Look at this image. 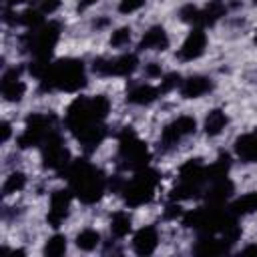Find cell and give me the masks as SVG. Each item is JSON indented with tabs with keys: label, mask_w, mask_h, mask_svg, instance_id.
<instances>
[{
	"label": "cell",
	"mask_w": 257,
	"mask_h": 257,
	"mask_svg": "<svg viewBox=\"0 0 257 257\" xmlns=\"http://www.w3.org/2000/svg\"><path fill=\"white\" fill-rule=\"evenodd\" d=\"M68 189L82 203H96L106 191V177L88 161H74L66 169Z\"/></svg>",
	"instance_id": "cell-1"
},
{
	"label": "cell",
	"mask_w": 257,
	"mask_h": 257,
	"mask_svg": "<svg viewBox=\"0 0 257 257\" xmlns=\"http://www.w3.org/2000/svg\"><path fill=\"white\" fill-rule=\"evenodd\" d=\"M40 80H42V86L48 90L76 92L86 84V70L80 60L64 58L58 62H50L48 70Z\"/></svg>",
	"instance_id": "cell-2"
},
{
	"label": "cell",
	"mask_w": 257,
	"mask_h": 257,
	"mask_svg": "<svg viewBox=\"0 0 257 257\" xmlns=\"http://www.w3.org/2000/svg\"><path fill=\"white\" fill-rule=\"evenodd\" d=\"M159 185V173L145 167L141 171H135L131 181H124L120 187V193L124 197V203L128 207H141L149 203L155 197V189Z\"/></svg>",
	"instance_id": "cell-3"
},
{
	"label": "cell",
	"mask_w": 257,
	"mask_h": 257,
	"mask_svg": "<svg viewBox=\"0 0 257 257\" xmlns=\"http://www.w3.org/2000/svg\"><path fill=\"white\" fill-rule=\"evenodd\" d=\"M118 157L126 171H141L149 165V149L147 145L131 131L128 126L118 135Z\"/></svg>",
	"instance_id": "cell-4"
},
{
	"label": "cell",
	"mask_w": 257,
	"mask_h": 257,
	"mask_svg": "<svg viewBox=\"0 0 257 257\" xmlns=\"http://www.w3.org/2000/svg\"><path fill=\"white\" fill-rule=\"evenodd\" d=\"M42 147V161L48 169H54V171H62L70 165V153L60 137V133L52 131L44 143L40 145Z\"/></svg>",
	"instance_id": "cell-5"
},
{
	"label": "cell",
	"mask_w": 257,
	"mask_h": 257,
	"mask_svg": "<svg viewBox=\"0 0 257 257\" xmlns=\"http://www.w3.org/2000/svg\"><path fill=\"white\" fill-rule=\"evenodd\" d=\"M139 60H137V54L133 52H124V54H118L114 58H98L94 60L92 64V70L100 76H128L135 72Z\"/></svg>",
	"instance_id": "cell-6"
},
{
	"label": "cell",
	"mask_w": 257,
	"mask_h": 257,
	"mask_svg": "<svg viewBox=\"0 0 257 257\" xmlns=\"http://www.w3.org/2000/svg\"><path fill=\"white\" fill-rule=\"evenodd\" d=\"M52 131H54V128H52L50 116H46V114H32V116H28L26 126H24V131H22L20 137H18V145H20L22 149L42 145L44 139H46Z\"/></svg>",
	"instance_id": "cell-7"
},
{
	"label": "cell",
	"mask_w": 257,
	"mask_h": 257,
	"mask_svg": "<svg viewBox=\"0 0 257 257\" xmlns=\"http://www.w3.org/2000/svg\"><path fill=\"white\" fill-rule=\"evenodd\" d=\"M195 128H197V122H195L193 116H187V114L177 116L173 122H169V124L163 128V133H161V143H163L165 149H171V147H175L177 143H181L185 137L193 135Z\"/></svg>",
	"instance_id": "cell-8"
},
{
	"label": "cell",
	"mask_w": 257,
	"mask_h": 257,
	"mask_svg": "<svg viewBox=\"0 0 257 257\" xmlns=\"http://www.w3.org/2000/svg\"><path fill=\"white\" fill-rule=\"evenodd\" d=\"M70 201H72V191L70 189L52 191L50 205H48V223L52 227H60L62 221L68 217V213H70Z\"/></svg>",
	"instance_id": "cell-9"
},
{
	"label": "cell",
	"mask_w": 257,
	"mask_h": 257,
	"mask_svg": "<svg viewBox=\"0 0 257 257\" xmlns=\"http://www.w3.org/2000/svg\"><path fill=\"white\" fill-rule=\"evenodd\" d=\"M205 48H207V34H205V30H203L201 26H193V30H191V32L187 34V38L183 40V44H181L177 56H179L181 60L189 62V60L199 58V56L205 52Z\"/></svg>",
	"instance_id": "cell-10"
},
{
	"label": "cell",
	"mask_w": 257,
	"mask_h": 257,
	"mask_svg": "<svg viewBox=\"0 0 257 257\" xmlns=\"http://www.w3.org/2000/svg\"><path fill=\"white\" fill-rule=\"evenodd\" d=\"M24 90H26V86H24V82L20 80V74H18L16 68L6 70V72L2 74L0 92H2L4 100H8V102H18V100H22Z\"/></svg>",
	"instance_id": "cell-11"
},
{
	"label": "cell",
	"mask_w": 257,
	"mask_h": 257,
	"mask_svg": "<svg viewBox=\"0 0 257 257\" xmlns=\"http://www.w3.org/2000/svg\"><path fill=\"white\" fill-rule=\"evenodd\" d=\"M131 245H133V251L137 255H151V253H155V249L159 245V233H157V229L151 227V225L149 227H141L133 235Z\"/></svg>",
	"instance_id": "cell-12"
},
{
	"label": "cell",
	"mask_w": 257,
	"mask_h": 257,
	"mask_svg": "<svg viewBox=\"0 0 257 257\" xmlns=\"http://www.w3.org/2000/svg\"><path fill=\"white\" fill-rule=\"evenodd\" d=\"M211 88H213L211 78L201 76V74H195V76H189V78H185V80L181 82L179 92H181V96H185V98H199V96L207 94Z\"/></svg>",
	"instance_id": "cell-13"
},
{
	"label": "cell",
	"mask_w": 257,
	"mask_h": 257,
	"mask_svg": "<svg viewBox=\"0 0 257 257\" xmlns=\"http://www.w3.org/2000/svg\"><path fill=\"white\" fill-rule=\"evenodd\" d=\"M167 46H169V34L163 26H151L139 42L141 50H167Z\"/></svg>",
	"instance_id": "cell-14"
},
{
	"label": "cell",
	"mask_w": 257,
	"mask_h": 257,
	"mask_svg": "<svg viewBox=\"0 0 257 257\" xmlns=\"http://www.w3.org/2000/svg\"><path fill=\"white\" fill-rule=\"evenodd\" d=\"M235 155L243 163H257V131L245 133L235 141Z\"/></svg>",
	"instance_id": "cell-15"
},
{
	"label": "cell",
	"mask_w": 257,
	"mask_h": 257,
	"mask_svg": "<svg viewBox=\"0 0 257 257\" xmlns=\"http://www.w3.org/2000/svg\"><path fill=\"white\" fill-rule=\"evenodd\" d=\"M159 94H161L159 86H153V84H149V82H139V84H135V86L128 90L126 100H128L131 104L145 106V104L155 102V100L159 98Z\"/></svg>",
	"instance_id": "cell-16"
},
{
	"label": "cell",
	"mask_w": 257,
	"mask_h": 257,
	"mask_svg": "<svg viewBox=\"0 0 257 257\" xmlns=\"http://www.w3.org/2000/svg\"><path fill=\"white\" fill-rule=\"evenodd\" d=\"M229 211L233 215H251L257 211V191H251V193H245L241 197H237L231 205H229Z\"/></svg>",
	"instance_id": "cell-17"
},
{
	"label": "cell",
	"mask_w": 257,
	"mask_h": 257,
	"mask_svg": "<svg viewBox=\"0 0 257 257\" xmlns=\"http://www.w3.org/2000/svg\"><path fill=\"white\" fill-rule=\"evenodd\" d=\"M227 122H229L227 114H225L221 108H213V110L205 116V133H207L209 137H217V135L227 126Z\"/></svg>",
	"instance_id": "cell-18"
},
{
	"label": "cell",
	"mask_w": 257,
	"mask_h": 257,
	"mask_svg": "<svg viewBox=\"0 0 257 257\" xmlns=\"http://www.w3.org/2000/svg\"><path fill=\"white\" fill-rule=\"evenodd\" d=\"M225 12H227V6L221 0H211L205 8H201V26L215 24L221 16H225Z\"/></svg>",
	"instance_id": "cell-19"
},
{
	"label": "cell",
	"mask_w": 257,
	"mask_h": 257,
	"mask_svg": "<svg viewBox=\"0 0 257 257\" xmlns=\"http://www.w3.org/2000/svg\"><path fill=\"white\" fill-rule=\"evenodd\" d=\"M131 215L124 213V211H118L112 215V221H110V233L116 237V239H124L128 233H131Z\"/></svg>",
	"instance_id": "cell-20"
},
{
	"label": "cell",
	"mask_w": 257,
	"mask_h": 257,
	"mask_svg": "<svg viewBox=\"0 0 257 257\" xmlns=\"http://www.w3.org/2000/svg\"><path fill=\"white\" fill-rule=\"evenodd\" d=\"M98 243H100V235L94 229H84L76 235V247L82 251H92L98 247Z\"/></svg>",
	"instance_id": "cell-21"
},
{
	"label": "cell",
	"mask_w": 257,
	"mask_h": 257,
	"mask_svg": "<svg viewBox=\"0 0 257 257\" xmlns=\"http://www.w3.org/2000/svg\"><path fill=\"white\" fill-rule=\"evenodd\" d=\"M24 185H26V177H24V173H20V171H14V173H10V175L4 179V185H2V193H4V195H12V193H18V191H22V189H24Z\"/></svg>",
	"instance_id": "cell-22"
},
{
	"label": "cell",
	"mask_w": 257,
	"mask_h": 257,
	"mask_svg": "<svg viewBox=\"0 0 257 257\" xmlns=\"http://www.w3.org/2000/svg\"><path fill=\"white\" fill-rule=\"evenodd\" d=\"M66 253V237L64 235H54L46 241L44 245V255L48 257H60Z\"/></svg>",
	"instance_id": "cell-23"
},
{
	"label": "cell",
	"mask_w": 257,
	"mask_h": 257,
	"mask_svg": "<svg viewBox=\"0 0 257 257\" xmlns=\"http://www.w3.org/2000/svg\"><path fill=\"white\" fill-rule=\"evenodd\" d=\"M181 82H183V78H181L177 72L165 74V76L161 78L159 90H161V94H163V92H169V90H173V88H179V86H181Z\"/></svg>",
	"instance_id": "cell-24"
},
{
	"label": "cell",
	"mask_w": 257,
	"mask_h": 257,
	"mask_svg": "<svg viewBox=\"0 0 257 257\" xmlns=\"http://www.w3.org/2000/svg\"><path fill=\"white\" fill-rule=\"evenodd\" d=\"M131 42V28H118V30H114L112 32V36H110V44L114 46V48H122V46H126Z\"/></svg>",
	"instance_id": "cell-25"
},
{
	"label": "cell",
	"mask_w": 257,
	"mask_h": 257,
	"mask_svg": "<svg viewBox=\"0 0 257 257\" xmlns=\"http://www.w3.org/2000/svg\"><path fill=\"white\" fill-rule=\"evenodd\" d=\"M145 0H120L118 4V12L122 14H131V12H137L139 8H143Z\"/></svg>",
	"instance_id": "cell-26"
},
{
	"label": "cell",
	"mask_w": 257,
	"mask_h": 257,
	"mask_svg": "<svg viewBox=\"0 0 257 257\" xmlns=\"http://www.w3.org/2000/svg\"><path fill=\"white\" fill-rule=\"evenodd\" d=\"M145 74L151 76V78H161V66L157 62H151L147 68H145Z\"/></svg>",
	"instance_id": "cell-27"
},
{
	"label": "cell",
	"mask_w": 257,
	"mask_h": 257,
	"mask_svg": "<svg viewBox=\"0 0 257 257\" xmlns=\"http://www.w3.org/2000/svg\"><path fill=\"white\" fill-rule=\"evenodd\" d=\"M8 137H10V124H8V122H2V141L6 143Z\"/></svg>",
	"instance_id": "cell-28"
},
{
	"label": "cell",
	"mask_w": 257,
	"mask_h": 257,
	"mask_svg": "<svg viewBox=\"0 0 257 257\" xmlns=\"http://www.w3.org/2000/svg\"><path fill=\"white\" fill-rule=\"evenodd\" d=\"M253 2H255V4H257V0H253Z\"/></svg>",
	"instance_id": "cell-29"
}]
</instances>
